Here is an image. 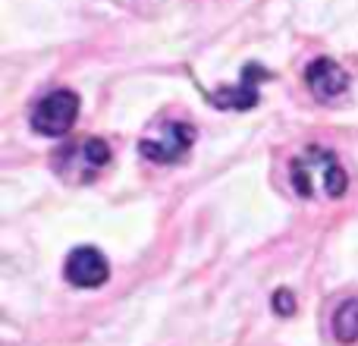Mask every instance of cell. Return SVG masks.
<instances>
[{"label": "cell", "instance_id": "2", "mask_svg": "<svg viewBox=\"0 0 358 346\" xmlns=\"http://www.w3.org/2000/svg\"><path fill=\"white\" fill-rule=\"evenodd\" d=\"M107 164H110V145L94 136L63 145L54 155V170L66 183H92Z\"/></svg>", "mask_w": 358, "mask_h": 346}, {"label": "cell", "instance_id": "7", "mask_svg": "<svg viewBox=\"0 0 358 346\" xmlns=\"http://www.w3.org/2000/svg\"><path fill=\"white\" fill-rule=\"evenodd\" d=\"M264 69L258 67V63H252V67L242 69V79L239 85L233 88H220V92H210V101H214L217 107H233V111H248V107L258 104V88L261 82H264Z\"/></svg>", "mask_w": 358, "mask_h": 346}, {"label": "cell", "instance_id": "6", "mask_svg": "<svg viewBox=\"0 0 358 346\" xmlns=\"http://www.w3.org/2000/svg\"><path fill=\"white\" fill-rule=\"evenodd\" d=\"M305 85L315 95L317 101H334L340 95H346L349 88V73L330 57H317V60L308 63L305 69Z\"/></svg>", "mask_w": 358, "mask_h": 346}, {"label": "cell", "instance_id": "4", "mask_svg": "<svg viewBox=\"0 0 358 346\" xmlns=\"http://www.w3.org/2000/svg\"><path fill=\"white\" fill-rule=\"evenodd\" d=\"M192 145H195V130H192L189 123L170 120V123L157 126L148 139H142L138 151L155 164H176V161H182V155Z\"/></svg>", "mask_w": 358, "mask_h": 346}, {"label": "cell", "instance_id": "9", "mask_svg": "<svg viewBox=\"0 0 358 346\" xmlns=\"http://www.w3.org/2000/svg\"><path fill=\"white\" fill-rule=\"evenodd\" d=\"M273 309L280 312V315H292V296L286 290H280L277 296H273Z\"/></svg>", "mask_w": 358, "mask_h": 346}, {"label": "cell", "instance_id": "5", "mask_svg": "<svg viewBox=\"0 0 358 346\" xmlns=\"http://www.w3.org/2000/svg\"><path fill=\"white\" fill-rule=\"evenodd\" d=\"M63 274H66V280L73 286H79V290H98V286H104L107 280H110V265H107V258L101 255V249L79 246L69 252L66 265H63Z\"/></svg>", "mask_w": 358, "mask_h": 346}, {"label": "cell", "instance_id": "1", "mask_svg": "<svg viewBox=\"0 0 358 346\" xmlns=\"http://www.w3.org/2000/svg\"><path fill=\"white\" fill-rule=\"evenodd\" d=\"M292 189L302 198H340L349 189V173L330 148L311 145L289 164Z\"/></svg>", "mask_w": 358, "mask_h": 346}, {"label": "cell", "instance_id": "3", "mask_svg": "<svg viewBox=\"0 0 358 346\" xmlns=\"http://www.w3.org/2000/svg\"><path fill=\"white\" fill-rule=\"evenodd\" d=\"M76 120H79V95L69 88H57L38 98L29 113V123L38 136H66Z\"/></svg>", "mask_w": 358, "mask_h": 346}, {"label": "cell", "instance_id": "8", "mask_svg": "<svg viewBox=\"0 0 358 346\" xmlns=\"http://www.w3.org/2000/svg\"><path fill=\"white\" fill-rule=\"evenodd\" d=\"M330 328H334V337L340 343H355L358 340V299H346V303L336 305Z\"/></svg>", "mask_w": 358, "mask_h": 346}]
</instances>
